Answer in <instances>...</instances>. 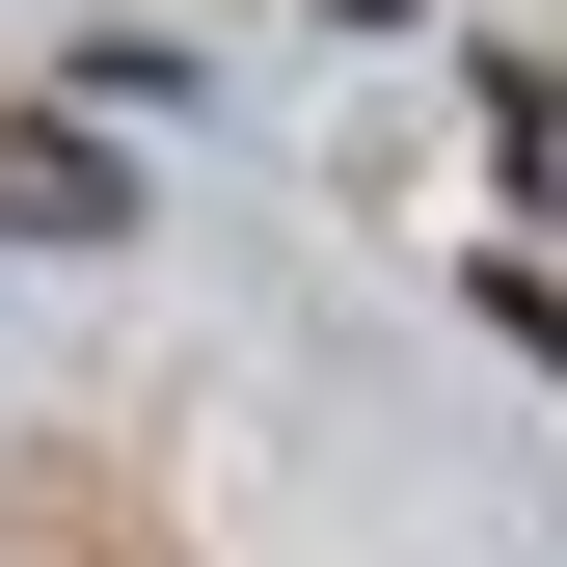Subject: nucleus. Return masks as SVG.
<instances>
[{"label":"nucleus","mask_w":567,"mask_h":567,"mask_svg":"<svg viewBox=\"0 0 567 567\" xmlns=\"http://www.w3.org/2000/svg\"><path fill=\"white\" fill-rule=\"evenodd\" d=\"M0 244H135V189H109L82 109H0Z\"/></svg>","instance_id":"1"},{"label":"nucleus","mask_w":567,"mask_h":567,"mask_svg":"<svg viewBox=\"0 0 567 567\" xmlns=\"http://www.w3.org/2000/svg\"><path fill=\"white\" fill-rule=\"evenodd\" d=\"M351 28H405V0H351Z\"/></svg>","instance_id":"2"}]
</instances>
